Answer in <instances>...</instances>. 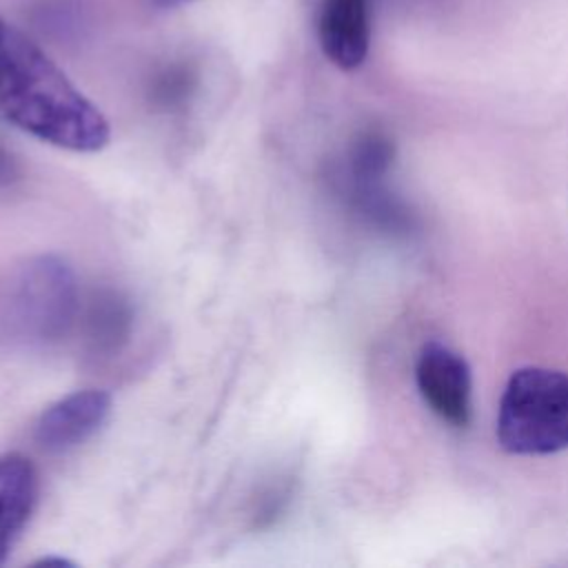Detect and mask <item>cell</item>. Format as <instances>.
Masks as SVG:
<instances>
[{
	"label": "cell",
	"instance_id": "cell-1",
	"mask_svg": "<svg viewBox=\"0 0 568 568\" xmlns=\"http://www.w3.org/2000/svg\"><path fill=\"white\" fill-rule=\"evenodd\" d=\"M0 115L20 131L75 153L109 144L102 111L16 24L0 16Z\"/></svg>",
	"mask_w": 568,
	"mask_h": 568
},
{
	"label": "cell",
	"instance_id": "cell-2",
	"mask_svg": "<svg viewBox=\"0 0 568 568\" xmlns=\"http://www.w3.org/2000/svg\"><path fill=\"white\" fill-rule=\"evenodd\" d=\"M78 315V284L58 255H36L9 275L0 295L4 333L27 346L60 342Z\"/></svg>",
	"mask_w": 568,
	"mask_h": 568
},
{
	"label": "cell",
	"instance_id": "cell-3",
	"mask_svg": "<svg viewBox=\"0 0 568 568\" xmlns=\"http://www.w3.org/2000/svg\"><path fill=\"white\" fill-rule=\"evenodd\" d=\"M497 442L513 455L568 448V373L541 366L515 371L497 408Z\"/></svg>",
	"mask_w": 568,
	"mask_h": 568
},
{
	"label": "cell",
	"instance_id": "cell-4",
	"mask_svg": "<svg viewBox=\"0 0 568 568\" xmlns=\"http://www.w3.org/2000/svg\"><path fill=\"white\" fill-rule=\"evenodd\" d=\"M415 382L422 399L446 424L464 428L470 422V368L453 348L428 342L415 362Z\"/></svg>",
	"mask_w": 568,
	"mask_h": 568
},
{
	"label": "cell",
	"instance_id": "cell-5",
	"mask_svg": "<svg viewBox=\"0 0 568 568\" xmlns=\"http://www.w3.org/2000/svg\"><path fill=\"white\" fill-rule=\"evenodd\" d=\"M111 413V395L84 388L64 395L42 410L36 422V444L47 453H64L84 444Z\"/></svg>",
	"mask_w": 568,
	"mask_h": 568
},
{
	"label": "cell",
	"instance_id": "cell-6",
	"mask_svg": "<svg viewBox=\"0 0 568 568\" xmlns=\"http://www.w3.org/2000/svg\"><path fill=\"white\" fill-rule=\"evenodd\" d=\"M317 38L324 55L339 69H357L368 53V0H322Z\"/></svg>",
	"mask_w": 568,
	"mask_h": 568
},
{
	"label": "cell",
	"instance_id": "cell-7",
	"mask_svg": "<svg viewBox=\"0 0 568 568\" xmlns=\"http://www.w3.org/2000/svg\"><path fill=\"white\" fill-rule=\"evenodd\" d=\"M38 499V473L20 453L0 455V564L9 557Z\"/></svg>",
	"mask_w": 568,
	"mask_h": 568
},
{
	"label": "cell",
	"instance_id": "cell-8",
	"mask_svg": "<svg viewBox=\"0 0 568 568\" xmlns=\"http://www.w3.org/2000/svg\"><path fill=\"white\" fill-rule=\"evenodd\" d=\"M133 311L124 295L113 288H102L89 300L84 313V339L93 355L118 353L129 339Z\"/></svg>",
	"mask_w": 568,
	"mask_h": 568
},
{
	"label": "cell",
	"instance_id": "cell-9",
	"mask_svg": "<svg viewBox=\"0 0 568 568\" xmlns=\"http://www.w3.org/2000/svg\"><path fill=\"white\" fill-rule=\"evenodd\" d=\"M346 160H348L346 182L382 184L384 175L388 173L395 160V144L386 133L377 129H368L353 140Z\"/></svg>",
	"mask_w": 568,
	"mask_h": 568
},
{
	"label": "cell",
	"instance_id": "cell-10",
	"mask_svg": "<svg viewBox=\"0 0 568 568\" xmlns=\"http://www.w3.org/2000/svg\"><path fill=\"white\" fill-rule=\"evenodd\" d=\"M191 75L189 71L184 69H171L166 71L160 80H158V87H155V98L162 102V104H175L180 100L186 98V93L191 91Z\"/></svg>",
	"mask_w": 568,
	"mask_h": 568
},
{
	"label": "cell",
	"instance_id": "cell-11",
	"mask_svg": "<svg viewBox=\"0 0 568 568\" xmlns=\"http://www.w3.org/2000/svg\"><path fill=\"white\" fill-rule=\"evenodd\" d=\"M38 564L42 566H49V564H58V566H73V561L64 559V557H42Z\"/></svg>",
	"mask_w": 568,
	"mask_h": 568
},
{
	"label": "cell",
	"instance_id": "cell-12",
	"mask_svg": "<svg viewBox=\"0 0 568 568\" xmlns=\"http://www.w3.org/2000/svg\"><path fill=\"white\" fill-rule=\"evenodd\" d=\"M158 7H164V9H173V7H180V4H186V2H193V0H153Z\"/></svg>",
	"mask_w": 568,
	"mask_h": 568
}]
</instances>
